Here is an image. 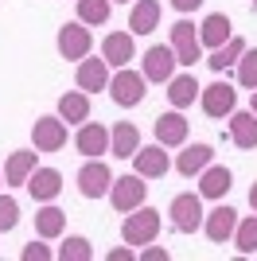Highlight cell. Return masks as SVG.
<instances>
[{"label": "cell", "instance_id": "cell-37", "mask_svg": "<svg viewBox=\"0 0 257 261\" xmlns=\"http://www.w3.org/2000/svg\"><path fill=\"white\" fill-rule=\"evenodd\" d=\"M106 257L109 261H133V250H109Z\"/></svg>", "mask_w": 257, "mask_h": 261}, {"label": "cell", "instance_id": "cell-39", "mask_svg": "<svg viewBox=\"0 0 257 261\" xmlns=\"http://www.w3.org/2000/svg\"><path fill=\"white\" fill-rule=\"evenodd\" d=\"M249 94H253V101H249V113L257 117V90H249Z\"/></svg>", "mask_w": 257, "mask_h": 261}, {"label": "cell", "instance_id": "cell-19", "mask_svg": "<svg viewBox=\"0 0 257 261\" xmlns=\"http://www.w3.org/2000/svg\"><path fill=\"white\" fill-rule=\"evenodd\" d=\"M160 0H133V12H128V32L133 35H152L160 28Z\"/></svg>", "mask_w": 257, "mask_h": 261}, {"label": "cell", "instance_id": "cell-8", "mask_svg": "<svg viewBox=\"0 0 257 261\" xmlns=\"http://www.w3.org/2000/svg\"><path fill=\"white\" fill-rule=\"evenodd\" d=\"M199 106H203L207 117L222 121V117H230V113H234V106H238V90L230 86V82H211V86L199 90Z\"/></svg>", "mask_w": 257, "mask_h": 261}, {"label": "cell", "instance_id": "cell-6", "mask_svg": "<svg viewBox=\"0 0 257 261\" xmlns=\"http://www.w3.org/2000/svg\"><path fill=\"white\" fill-rule=\"evenodd\" d=\"M171 51H175V59H179V66H187L191 70L199 59H203V43H199V28H195L191 20H179L171 23Z\"/></svg>", "mask_w": 257, "mask_h": 261}, {"label": "cell", "instance_id": "cell-41", "mask_svg": "<svg viewBox=\"0 0 257 261\" xmlns=\"http://www.w3.org/2000/svg\"><path fill=\"white\" fill-rule=\"evenodd\" d=\"M0 184H4V172H0Z\"/></svg>", "mask_w": 257, "mask_h": 261}, {"label": "cell", "instance_id": "cell-10", "mask_svg": "<svg viewBox=\"0 0 257 261\" xmlns=\"http://www.w3.org/2000/svg\"><path fill=\"white\" fill-rule=\"evenodd\" d=\"M168 168H171V160H168V152H164L160 141L156 144H140L137 152H133V172L144 175V179H164Z\"/></svg>", "mask_w": 257, "mask_h": 261}, {"label": "cell", "instance_id": "cell-38", "mask_svg": "<svg viewBox=\"0 0 257 261\" xmlns=\"http://www.w3.org/2000/svg\"><path fill=\"white\" fill-rule=\"evenodd\" d=\"M249 207H253V215H257V184L249 187Z\"/></svg>", "mask_w": 257, "mask_h": 261}, {"label": "cell", "instance_id": "cell-23", "mask_svg": "<svg viewBox=\"0 0 257 261\" xmlns=\"http://www.w3.org/2000/svg\"><path fill=\"white\" fill-rule=\"evenodd\" d=\"M230 141H234L238 148H246V152L257 148V117L249 109H234V113H230Z\"/></svg>", "mask_w": 257, "mask_h": 261}, {"label": "cell", "instance_id": "cell-13", "mask_svg": "<svg viewBox=\"0 0 257 261\" xmlns=\"http://www.w3.org/2000/svg\"><path fill=\"white\" fill-rule=\"evenodd\" d=\"M74 148L90 160V156H101L109 152V129L101 125V121H82L74 133Z\"/></svg>", "mask_w": 257, "mask_h": 261}, {"label": "cell", "instance_id": "cell-27", "mask_svg": "<svg viewBox=\"0 0 257 261\" xmlns=\"http://www.w3.org/2000/svg\"><path fill=\"white\" fill-rule=\"evenodd\" d=\"M230 20H226L222 12H214V16H207L203 23H199V43L207 47V51H214V47H222L226 39H230Z\"/></svg>", "mask_w": 257, "mask_h": 261}, {"label": "cell", "instance_id": "cell-4", "mask_svg": "<svg viewBox=\"0 0 257 261\" xmlns=\"http://www.w3.org/2000/svg\"><path fill=\"white\" fill-rule=\"evenodd\" d=\"M144 199H148V184H144V175H137V172L113 179V187H109V203H113L117 215H128V211L144 207Z\"/></svg>", "mask_w": 257, "mask_h": 261}, {"label": "cell", "instance_id": "cell-16", "mask_svg": "<svg viewBox=\"0 0 257 261\" xmlns=\"http://www.w3.org/2000/svg\"><path fill=\"white\" fill-rule=\"evenodd\" d=\"M101 59H106L113 70L117 66H128V59H137V39L133 32H109L101 39Z\"/></svg>", "mask_w": 257, "mask_h": 261}, {"label": "cell", "instance_id": "cell-3", "mask_svg": "<svg viewBox=\"0 0 257 261\" xmlns=\"http://www.w3.org/2000/svg\"><path fill=\"white\" fill-rule=\"evenodd\" d=\"M78 195L82 199H101L109 195V187H113V172H109V164L101 156H90V160L78 168Z\"/></svg>", "mask_w": 257, "mask_h": 261}, {"label": "cell", "instance_id": "cell-2", "mask_svg": "<svg viewBox=\"0 0 257 261\" xmlns=\"http://www.w3.org/2000/svg\"><path fill=\"white\" fill-rule=\"evenodd\" d=\"M156 234H160V211H152V207L128 211L125 222H121V238H125V246H148Z\"/></svg>", "mask_w": 257, "mask_h": 261}, {"label": "cell", "instance_id": "cell-36", "mask_svg": "<svg viewBox=\"0 0 257 261\" xmlns=\"http://www.w3.org/2000/svg\"><path fill=\"white\" fill-rule=\"evenodd\" d=\"M171 253L164 250V246H152V250H144V261H168Z\"/></svg>", "mask_w": 257, "mask_h": 261}, {"label": "cell", "instance_id": "cell-35", "mask_svg": "<svg viewBox=\"0 0 257 261\" xmlns=\"http://www.w3.org/2000/svg\"><path fill=\"white\" fill-rule=\"evenodd\" d=\"M171 8H175V12H183V16H187V12L203 8V0H171Z\"/></svg>", "mask_w": 257, "mask_h": 261}, {"label": "cell", "instance_id": "cell-17", "mask_svg": "<svg viewBox=\"0 0 257 261\" xmlns=\"http://www.w3.org/2000/svg\"><path fill=\"white\" fill-rule=\"evenodd\" d=\"M156 141L164 148H183L187 144V117H183L179 109H168L156 117Z\"/></svg>", "mask_w": 257, "mask_h": 261}, {"label": "cell", "instance_id": "cell-12", "mask_svg": "<svg viewBox=\"0 0 257 261\" xmlns=\"http://www.w3.org/2000/svg\"><path fill=\"white\" fill-rule=\"evenodd\" d=\"M230 187H234V172L226 164H207L203 172H199V195L203 199L222 203V195H230Z\"/></svg>", "mask_w": 257, "mask_h": 261}, {"label": "cell", "instance_id": "cell-14", "mask_svg": "<svg viewBox=\"0 0 257 261\" xmlns=\"http://www.w3.org/2000/svg\"><path fill=\"white\" fill-rule=\"evenodd\" d=\"M74 82L78 90L86 94H97V90H109V63L106 59H78V70H74Z\"/></svg>", "mask_w": 257, "mask_h": 261}, {"label": "cell", "instance_id": "cell-31", "mask_svg": "<svg viewBox=\"0 0 257 261\" xmlns=\"http://www.w3.org/2000/svg\"><path fill=\"white\" fill-rule=\"evenodd\" d=\"M55 257H59V261H90V257H94V250H90V242H86L82 234H70V238L55 250Z\"/></svg>", "mask_w": 257, "mask_h": 261}, {"label": "cell", "instance_id": "cell-5", "mask_svg": "<svg viewBox=\"0 0 257 261\" xmlns=\"http://www.w3.org/2000/svg\"><path fill=\"white\" fill-rule=\"evenodd\" d=\"M168 218H171V226L179 230V234H195V230H203V195L199 191H183V195L171 199V207H168Z\"/></svg>", "mask_w": 257, "mask_h": 261}, {"label": "cell", "instance_id": "cell-1", "mask_svg": "<svg viewBox=\"0 0 257 261\" xmlns=\"http://www.w3.org/2000/svg\"><path fill=\"white\" fill-rule=\"evenodd\" d=\"M148 94V78L140 74V70H128V66H117L113 74H109V98L117 101L121 109H137Z\"/></svg>", "mask_w": 257, "mask_h": 261}, {"label": "cell", "instance_id": "cell-29", "mask_svg": "<svg viewBox=\"0 0 257 261\" xmlns=\"http://www.w3.org/2000/svg\"><path fill=\"white\" fill-rule=\"evenodd\" d=\"M78 4V20L86 28H97V23L109 20V12H113V0H74Z\"/></svg>", "mask_w": 257, "mask_h": 261}, {"label": "cell", "instance_id": "cell-24", "mask_svg": "<svg viewBox=\"0 0 257 261\" xmlns=\"http://www.w3.org/2000/svg\"><path fill=\"white\" fill-rule=\"evenodd\" d=\"M199 82H195V74L187 70V74H171L168 78V101H171V109H187L191 101H199Z\"/></svg>", "mask_w": 257, "mask_h": 261}, {"label": "cell", "instance_id": "cell-32", "mask_svg": "<svg viewBox=\"0 0 257 261\" xmlns=\"http://www.w3.org/2000/svg\"><path fill=\"white\" fill-rule=\"evenodd\" d=\"M238 86L246 90H257V51H242V59H238Z\"/></svg>", "mask_w": 257, "mask_h": 261}, {"label": "cell", "instance_id": "cell-30", "mask_svg": "<svg viewBox=\"0 0 257 261\" xmlns=\"http://www.w3.org/2000/svg\"><path fill=\"white\" fill-rule=\"evenodd\" d=\"M238 246V253H253L257 250V215L249 218H238V226H234V238H230Z\"/></svg>", "mask_w": 257, "mask_h": 261}, {"label": "cell", "instance_id": "cell-15", "mask_svg": "<svg viewBox=\"0 0 257 261\" xmlns=\"http://www.w3.org/2000/svg\"><path fill=\"white\" fill-rule=\"evenodd\" d=\"M234 226H238V211L234 207H218L211 211V215H203V234L214 242V246H222V242L234 238Z\"/></svg>", "mask_w": 257, "mask_h": 261}, {"label": "cell", "instance_id": "cell-28", "mask_svg": "<svg viewBox=\"0 0 257 261\" xmlns=\"http://www.w3.org/2000/svg\"><path fill=\"white\" fill-rule=\"evenodd\" d=\"M66 230V211H59V207H51V203H43L39 211H35V234H39L43 242H51V238H59Z\"/></svg>", "mask_w": 257, "mask_h": 261}, {"label": "cell", "instance_id": "cell-42", "mask_svg": "<svg viewBox=\"0 0 257 261\" xmlns=\"http://www.w3.org/2000/svg\"><path fill=\"white\" fill-rule=\"evenodd\" d=\"M253 4H257V0H253Z\"/></svg>", "mask_w": 257, "mask_h": 261}, {"label": "cell", "instance_id": "cell-34", "mask_svg": "<svg viewBox=\"0 0 257 261\" xmlns=\"http://www.w3.org/2000/svg\"><path fill=\"white\" fill-rule=\"evenodd\" d=\"M20 257H23V261H51L55 250H51V246H43V242H28Z\"/></svg>", "mask_w": 257, "mask_h": 261}, {"label": "cell", "instance_id": "cell-18", "mask_svg": "<svg viewBox=\"0 0 257 261\" xmlns=\"http://www.w3.org/2000/svg\"><path fill=\"white\" fill-rule=\"evenodd\" d=\"M23 187L32 191L35 203H51V199H59V191H63V172H55V168H35Z\"/></svg>", "mask_w": 257, "mask_h": 261}, {"label": "cell", "instance_id": "cell-26", "mask_svg": "<svg viewBox=\"0 0 257 261\" xmlns=\"http://www.w3.org/2000/svg\"><path fill=\"white\" fill-rule=\"evenodd\" d=\"M59 117H63L66 125H82V121H90V94H86V90H70V94H63V98H59Z\"/></svg>", "mask_w": 257, "mask_h": 261}, {"label": "cell", "instance_id": "cell-22", "mask_svg": "<svg viewBox=\"0 0 257 261\" xmlns=\"http://www.w3.org/2000/svg\"><path fill=\"white\" fill-rule=\"evenodd\" d=\"M207 164H214V148L211 144H183V152L175 156V172L191 179V175L203 172Z\"/></svg>", "mask_w": 257, "mask_h": 261}, {"label": "cell", "instance_id": "cell-7", "mask_svg": "<svg viewBox=\"0 0 257 261\" xmlns=\"http://www.w3.org/2000/svg\"><path fill=\"white\" fill-rule=\"evenodd\" d=\"M55 47H59V55L63 59H70V63H78V59H86L90 55V47H94V35H90V28H86L82 20H70L59 28V39H55Z\"/></svg>", "mask_w": 257, "mask_h": 261}, {"label": "cell", "instance_id": "cell-11", "mask_svg": "<svg viewBox=\"0 0 257 261\" xmlns=\"http://www.w3.org/2000/svg\"><path fill=\"white\" fill-rule=\"evenodd\" d=\"M32 144L35 152H59L66 144V121L55 113V117H39L32 125Z\"/></svg>", "mask_w": 257, "mask_h": 261}, {"label": "cell", "instance_id": "cell-33", "mask_svg": "<svg viewBox=\"0 0 257 261\" xmlns=\"http://www.w3.org/2000/svg\"><path fill=\"white\" fill-rule=\"evenodd\" d=\"M20 226V203L12 195H0V234H12Z\"/></svg>", "mask_w": 257, "mask_h": 261}, {"label": "cell", "instance_id": "cell-20", "mask_svg": "<svg viewBox=\"0 0 257 261\" xmlns=\"http://www.w3.org/2000/svg\"><path fill=\"white\" fill-rule=\"evenodd\" d=\"M35 156H39L35 148H20V152H12L8 160H4V184H8V187H23V184H28V175L39 168Z\"/></svg>", "mask_w": 257, "mask_h": 261}, {"label": "cell", "instance_id": "cell-21", "mask_svg": "<svg viewBox=\"0 0 257 261\" xmlns=\"http://www.w3.org/2000/svg\"><path fill=\"white\" fill-rule=\"evenodd\" d=\"M137 148H140V129L133 121H117V125L109 129V152L117 156V160H128Z\"/></svg>", "mask_w": 257, "mask_h": 261}, {"label": "cell", "instance_id": "cell-9", "mask_svg": "<svg viewBox=\"0 0 257 261\" xmlns=\"http://www.w3.org/2000/svg\"><path fill=\"white\" fill-rule=\"evenodd\" d=\"M175 66H179V59H175V51H171V43H152L148 51H144L140 74L148 78V82H168V78L175 74Z\"/></svg>", "mask_w": 257, "mask_h": 261}, {"label": "cell", "instance_id": "cell-40", "mask_svg": "<svg viewBox=\"0 0 257 261\" xmlns=\"http://www.w3.org/2000/svg\"><path fill=\"white\" fill-rule=\"evenodd\" d=\"M113 4H128V0H113Z\"/></svg>", "mask_w": 257, "mask_h": 261}, {"label": "cell", "instance_id": "cell-25", "mask_svg": "<svg viewBox=\"0 0 257 261\" xmlns=\"http://www.w3.org/2000/svg\"><path fill=\"white\" fill-rule=\"evenodd\" d=\"M242 51H246V39L242 35H230L222 47H214L211 55H207V66H211L214 74H222V70H230V66H238V59H242Z\"/></svg>", "mask_w": 257, "mask_h": 261}]
</instances>
